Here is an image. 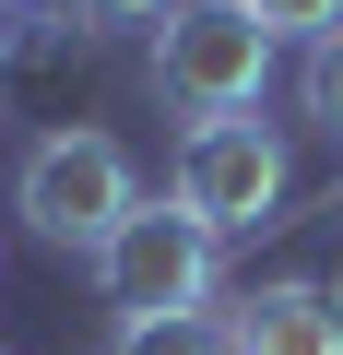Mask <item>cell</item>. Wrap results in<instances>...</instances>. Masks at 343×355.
<instances>
[{"label": "cell", "mask_w": 343, "mask_h": 355, "mask_svg": "<svg viewBox=\"0 0 343 355\" xmlns=\"http://www.w3.org/2000/svg\"><path fill=\"white\" fill-rule=\"evenodd\" d=\"M261 83H272V36H261L249 0H178V12L154 24V95L190 130L202 119H249Z\"/></svg>", "instance_id": "1"}, {"label": "cell", "mask_w": 343, "mask_h": 355, "mask_svg": "<svg viewBox=\"0 0 343 355\" xmlns=\"http://www.w3.org/2000/svg\"><path fill=\"white\" fill-rule=\"evenodd\" d=\"M142 190H130V154H118V130H48L36 154H24V178H12V214H24V237L36 249H107L118 237V214H130Z\"/></svg>", "instance_id": "2"}, {"label": "cell", "mask_w": 343, "mask_h": 355, "mask_svg": "<svg viewBox=\"0 0 343 355\" xmlns=\"http://www.w3.org/2000/svg\"><path fill=\"white\" fill-rule=\"evenodd\" d=\"M213 272H225V237L166 190V202H130L118 237L95 249V296L118 320H166V308H213Z\"/></svg>", "instance_id": "3"}, {"label": "cell", "mask_w": 343, "mask_h": 355, "mask_svg": "<svg viewBox=\"0 0 343 355\" xmlns=\"http://www.w3.org/2000/svg\"><path fill=\"white\" fill-rule=\"evenodd\" d=\"M284 190H296V154H284V130H261V119H202V130L178 142V202H190L213 237L284 225Z\"/></svg>", "instance_id": "4"}, {"label": "cell", "mask_w": 343, "mask_h": 355, "mask_svg": "<svg viewBox=\"0 0 343 355\" xmlns=\"http://www.w3.org/2000/svg\"><path fill=\"white\" fill-rule=\"evenodd\" d=\"M225 355H343V308H331V284H249L237 308H225Z\"/></svg>", "instance_id": "5"}, {"label": "cell", "mask_w": 343, "mask_h": 355, "mask_svg": "<svg viewBox=\"0 0 343 355\" xmlns=\"http://www.w3.org/2000/svg\"><path fill=\"white\" fill-rule=\"evenodd\" d=\"M95 24L71 0H0V71H36V60H71Z\"/></svg>", "instance_id": "6"}, {"label": "cell", "mask_w": 343, "mask_h": 355, "mask_svg": "<svg viewBox=\"0 0 343 355\" xmlns=\"http://www.w3.org/2000/svg\"><path fill=\"white\" fill-rule=\"evenodd\" d=\"M118 355H225V308H166V320H118Z\"/></svg>", "instance_id": "7"}, {"label": "cell", "mask_w": 343, "mask_h": 355, "mask_svg": "<svg viewBox=\"0 0 343 355\" xmlns=\"http://www.w3.org/2000/svg\"><path fill=\"white\" fill-rule=\"evenodd\" d=\"M296 107H308V130H331V142H343V24L296 60Z\"/></svg>", "instance_id": "8"}, {"label": "cell", "mask_w": 343, "mask_h": 355, "mask_svg": "<svg viewBox=\"0 0 343 355\" xmlns=\"http://www.w3.org/2000/svg\"><path fill=\"white\" fill-rule=\"evenodd\" d=\"M249 12H261V36H272V48H284V36H308V48H319V36L343 24V0H249Z\"/></svg>", "instance_id": "9"}, {"label": "cell", "mask_w": 343, "mask_h": 355, "mask_svg": "<svg viewBox=\"0 0 343 355\" xmlns=\"http://www.w3.org/2000/svg\"><path fill=\"white\" fill-rule=\"evenodd\" d=\"M71 12H83V24H166L178 0H71Z\"/></svg>", "instance_id": "10"}, {"label": "cell", "mask_w": 343, "mask_h": 355, "mask_svg": "<svg viewBox=\"0 0 343 355\" xmlns=\"http://www.w3.org/2000/svg\"><path fill=\"white\" fill-rule=\"evenodd\" d=\"M331 308H343V272H331Z\"/></svg>", "instance_id": "11"}, {"label": "cell", "mask_w": 343, "mask_h": 355, "mask_svg": "<svg viewBox=\"0 0 343 355\" xmlns=\"http://www.w3.org/2000/svg\"><path fill=\"white\" fill-rule=\"evenodd\" d=\"M331 214H343V190H331Z\"/></svg>", "instance_id": "12"}]
</instances>
